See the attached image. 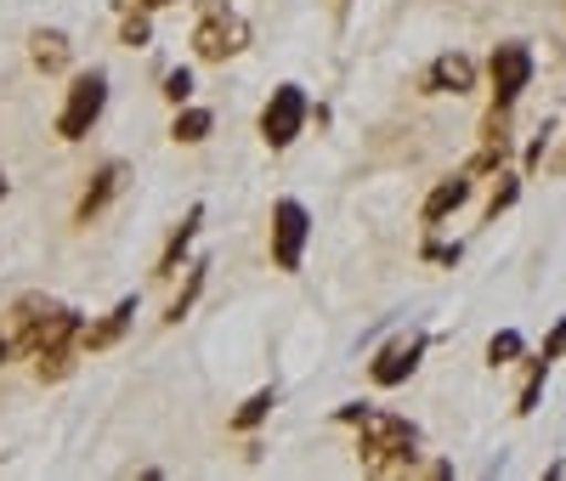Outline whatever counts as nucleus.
Instances as JSON below:
<instances>
[{"label": "nucleus", "mask_w": 566, "mask_h": 481, "mask_svg": "<svg viewBox=\"0 0 566 481\" xmlns=\"http://www.w3.org/2000/svg\"><path fill=\"white\" fill-rule=\"evenodd\" d=\"M488 80H493V108H515V96L533 85V52L522 40H504L493 45L488 57Z\"/></svg>", "instance_id": "nucleus-7"}, {"label": "nucleus", "mask_w": 566, "mask_h": 481, "mask_svg": "<svg viewBox=\"0 0 566 481\" xmlns=\"http://www.w3.org/2000/svg\"><path fill=\"white\" fill-rule=\"evenodd\" d=\"M199 227H205V205H187V216L176 221V232L165 238V250H159V266H154V278H176L181 272V255L193 250V238H199Z\"/></svg>", "instance_id": "nucleus-13"}, {"label": "nucleus", "mask_w": 566, "mask_h": 481, "mask_svg": "<svg viewBox=\"0 0 566 481\" xmlns=\"http://www.w3.org/2000/svg\"><path fill=\"white\" fill-rule=\"evenodd\" d=\"M119 187H125V165L119 159H108V165H97V176L85 181V192H80V205H74V227H91L114 199H119Z\"/></svg>", "instance_id": "nucleus-10"}, {"label": "nucleus", "mask_w": 566, "mask_h": 481, "mask_svg": "<svg viewBox=\"0 0 566 481\" xmlns=\"http://www.w3.org/2000/svg\"><path fill=\"white\" fill-rule=\"evenodd\" d=\"M108 108V74L103 69H85L69 80V96H63V114H57V136L63 142H85L91 130H97Z\"/></svg>", "instance_id": "nucleus-4"}, {"label": "nucleus", "mask_w": 566, "mask_h": 481, "mask_svg": "<svg viewBox=\"0 0 566 481\" xmlns=\"http://www.w3.org/2000/svg\"><path fill=\"white\" fill-rule=\"evenodd\" d=\"M306 119H312V103H306V91L295 85V80H283L272 96H266V108H261V142L272 154H283V148H295V136L306 130Z\"/></svg>", "instance_id": "nucleus-5"}, {"label": "nucleus", "mask_w": 566, "mask_h": 481, "mask_svg": "<svg viewBox=\"0 0 566 481\" xmlns=\"http://www.w3.org/2000/svg\"><path fill=\"white\" fill-rule=\"evenodd\" d=\"M181 272H187V278H181V289H176V301L165 306V323H181L187 312L199 306V295H205V278H210V261H187Z\"/></svg>", "instance_id": "nucleus-15"}, {"label": "nucleus", "mask_w": 566, "mask_h": 481, "mask_svg": "<svg viewBox=\"0 0 566 481\" xmlns=\"http://www.w3.org/2000/svg\"><path fill=\"white\" fill-rule=\"evenodd\" d=\"M272 408H277V391H272V385H261L255 397H244V402H239V414L227 419V430H239V437H250V430H261V425L272 419Z\"/></svg>", "instance_id": "nucleus-16"}, {"label": "nucleus", "mask_w": 566, "mask_h": 481, "mask_svg": "<svg viewBox=\"0 0 566 481\" xmlns=\"http://www.w3.org/2000/svg\"><path fill=\"white\" fill-rule=\"evenodd\" d=\"M544 379H549V363H544V357H533V363H527V379H522V397H515V414H522V419L538 408V397H544Z\"/></svg>", "instance_id": "nucleus-19"}, {"label": "nucleus", "mask_w": 566, "mask_h": 481, "mask_svg": "<svg viewBox=\"0 0 566 481\" xmlns=\"http://www.w3.org/2000/svg\"><path fill=\"white\" fill-rule=\"evenodd\" d=\"M29 63H34L40 74H63V69L74 63V40H69L63 29H34V34H29Z\"/></svg>", "instance_id": "nucleus-14"}, {"label": "nucleus", "mask_w": 566, "mask_h": 481, "mask_svg": "<svg viewBox=\"0 0 566 481\" xmlns=\"http://www.w3.org/2000/svg\"><path fill=\"white\" fill-rule=\"evenodd\" d=\"M136 7H148V12H165V7H176V0H136Z\"/></svg>", "instance_id": "nucleus-25"}, {"label": "nucleus", "mask_w": 566, "mask_h": 481, "mask_svg": "<svg viewBox=\"0 0 566 481\" xmlns=\"http://www.w3.org/2000/svg\"><path fill=\"white\" fill-rule=\"evenodd\" d=\"M504 187H493V199H488V221H499L510 205H515V192H522V181H515V176H499Z\"/></svg>", "instance_id": "nucleus-22"}, {"label": "nucleus", "mask_w": 566, "mask_h": 481, "mask_svg": "<svg viewBox=\"0 0 566 481\" xmlns=\"http://www.w3.org/2000/svg\"><path fill=\"white\" fill-rule=\"evenodd\" d=\"M306 238H312L306 205H301V199H277V205H272V266H277V272H301Z\"/></svg>", "instance_id": "nucleus-6"}, {"label": "nucleus", "mask_w": 566, "mask_h": 481, "mask_svg": "<svg viewBox=\"0 0 566 481\" xmlns=\"http://www.w3.org/2000/svg\"><path fill=\"white\" fill-rule=\"evenodd\" d=\"M12 346L29 357L40 385H57L85 357V317L57 295H18L12 301Z\"/></svg>", "instance_id": "nucleus-1"}, {"label": "nucleus", "mask_w": 566, "mask_h": 481, "mask_svg": "<svg viewBox=\"0 0 566 481\" xmlns=\"http://www.w3.org/2000/svg\"><path fill=\"white\" fill-rule=\"evenodd\" d=\"M250 45V23L227 7V0H199V29H193V52L205 63H227Z\"/></svg>", "instance_id": "nucleus-3"}, {"label": "nucleus", "mask_w": 566, "mask_h": 481, "mask_svg": "<svg viewBox=\"0 0 566 481\" xmlns=\"http://www.w3.org/2000/svg\"><path fill=\"white\" fill-rule=\"evenodd\" d=\"M538 357H544V363H555V357H566V317H560V323H555V328L544 334V346H538Z\"/></svg>", "instance_id": "nucleus-23"}, {"label": "nucleus", "mask_w": 566, "mask_h": 481, "mask_svg": "<svg viewBox=\"0 0 566 481\" xmlns=\"http://www.w3.org/2000/svg\"><path fill=\"white\" fill-rule=\"evenodd\" d=\"M12 352H18V346H12V334H7V341H0V363H7Z\"/></svg>", "instance_id": "nucleus-26"}, {"label": "nucleus", "mask_w": 566, "mask_h": 481, "mask_svg": "<svg viewBox=\"0 0 566 481\" xmlns=\"http://www.w3.org/2000/svg\"><path fill=\"white\" fill-rule=\"evenodd\" d=\"M470 187H476V176H470V170H453V176H442L431 192H424V205H419V221L424 227H442L464 199H470Z\"/></svg>", "instance_id": "nucleus-11"}, {"label": "nucleus", "mask_w": 566, "mask_h": 481, "mask_svg": "<svg viewBox=\"0 0 566 481\" xmlns=\"http://www.w3.org/2000/svg\"><path fill=\"white\" fill-rule=\"evenodd\" d=\"M130 323H136V295H119L97 323H85V352H114L130 334Z\"/></svg>", "instance_id": "nucleus-12"}, {"label": "nucleus", "mask_w": 566, "mask_h": 481, "mask_svg": "<svg viewBox=\"0 0 566 481\" xmlns=\"http://www.w3.org/2000/svg\"><path fill=\"white\" fill-rule=\"evenodd\" d=\"M419 255H424V261H437V266H453V261H459L464 250H459V244H424Z\"/></svg>", "instance_id": "nucleus-24"}, {"label": "nucleus", "mask_w": 566, "mask_h": 481, "mask_svg": "<svg viewBox=\"0 0 566 481\" xmlns=\"http://www.w3.org/2000/svg\"><path fill=\"white\" fill-rule=\"evenodd\" d=\"M159 96H165L170 108H181L187 96H193V69H170V74H165V85H159Z\"/></svg>", "instance_id": "nucleus-21"}, {"label": "nucleus", "mask_w": 566, "mask_h": 481, "mask_svg": "<svg viewBox=\"0 0 566 481\" xmlns=\"http://www.w3.org/2000/svg\"><path fill=\"white\" fill-rule=\"evenodd\" d=\"M216 130V114L210 108H176V119H170V142H181V148H199V142Z\"/></svg>", "instance_id": "nucleus-17"}, {"label": "nucleus", "mask_w": 566, "mask_h": 481, "mask_svg": "<svg viewBox=\"0 0 566 481\" xmlns=\"http://www.w3.org/2000/svg\"><path fill=\"white\" fill-rule=\"evenodd\" d=\"M419 91L424 96H464V91H476V63H470L464 52H442L431 69L419 74Z\"/></svg>", "instance_id": "nucleus-9"}, {"label": "nucleus", "mask_w": 566, "mask_h": 481, "mask_svg": "<svg viewBox=\"0 0 566 481\" xmlns=\"http://www.w3.org/2000/svg\"><path fill=\"white\" fill-rule=\"evenodd\" d=\"M340 425L357 430V464L368 475H413L419 464V425L391 414V408H368V402H340Z\"/></svg>", "instance_id": "nucleus-2"}, {"label": "nucleus", "mask_w": 566, "mask_h": 481, "mask_svg": "<svg viewBox=\"0 0 566 481\" xmlns=\"http://www.w3.org/2000/svg\"><path fill=\"white\" fill-rule=\"evenodd\" d=\"M7 187H12V181H7V165H0V199H7Z\"/></svg>", "instance_id": "nucleus-27"}, {"label": "nucleus", "mask_w": 566, "mask_h": 481, "mask_svg": "<svg viewBox=\"0 0 566 481\" xmlns=\"http://www.w3.org/2000/svg\"><path fill=\"white\" fill-rule=\"evenodd\" d=\"M424 346H431V334H397V341H386L380 352H374V363H368V379L380 385V391H391V385H408V374L419 368V357H424Z\"/></svg>", "instance_id": "nucleus-8"}, {"label": "nucleus", "mask_w": 566, "mask_h": 481, "mask_svg": "<svg viewBox=\"0 0 566 481\" xmlns=\"http://www.w3.org/2000/svg\"><path fill=\"white\" fill-rule=\"evenodd\" d=\"M119 40L130 45V52H142V45L154 40V23H148V7H136V0H125V12H119Z\"/></svg>", "instance_id": "nucleus-18"}, {"label": "nucleus", "mask_w": 566, "mask_h": 481, "mask_svg": "<svg viewBox=\"0 0 566 481\" xmlns=\"http://www.w3.org/2000/svg\"><path fill=\"white\" fill-rule=\"evenodd\" d=\"M522 352H527V341H522V334H515V328H499L493 341H488V368H504V363H515Z\"/></svg>", "instance_id": "nucleus-20"}]
</instances>
